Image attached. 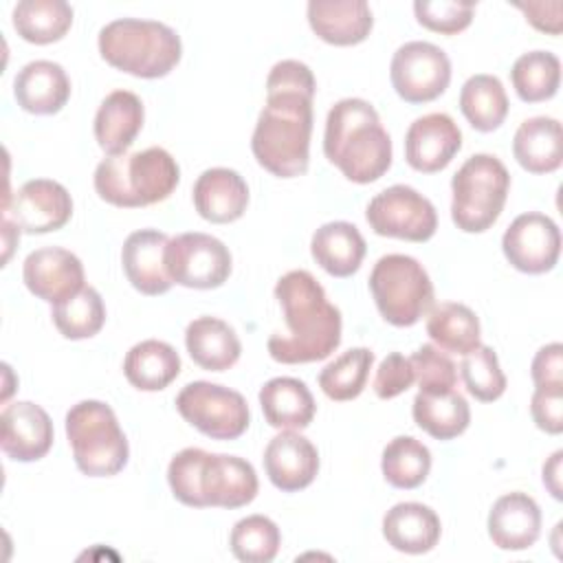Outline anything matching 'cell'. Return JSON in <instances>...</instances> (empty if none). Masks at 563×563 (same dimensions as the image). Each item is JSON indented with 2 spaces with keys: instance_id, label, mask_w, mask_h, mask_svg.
I'll return each instance as SVG.
<instances>
[{
  "instance_id": "6da1fadb",
  "label": "cell",
  "mask_w": 563,
  "mask_h": 563,
  "mask_svg": "<svg viewBox=\"0 0 563 563\" xmlns=\"http://www.w3.org/2000/svg\"><path fill=\"white\" fill-rule=\"evenodd\" d=\"M314 90V75L303 62L282 59L268 73L266 106L257 117L251 150L273 176L295 178L308 172Z\"/></svg>"
},
{
  "instance_id": "7a4b0ae2",
  "label": "cell",
  "mask_w": 563,
  "mask_h": 563,
  "mask_svg": "<svg viewBox=\"0 0 563 563\" xmlns=\"http://www.w3.org/2000/svg\"><path fill=\"white\" fill-rule=\"evenodd\" d=\"M288 334L268 339V354L284 365L328 358L341 343V312L325 299L323 286L308 271H290L275 284Z\"/></svg>"
},
{
  "instance_id": "3957f363",
  "label": "cell",
  "mask_w": 563,
  "mask_h": 563,
  "mask_svg": "<svg viewBox=\"0 0 563 563\" xmlns=\"http://www.w3.org/2000/svg\"><path fill=\"white\" fill-rule=\"evenodd\" d=\"M325 158L358 185L378 180L391 167V139L365 99L336 101L325 119Z\"/></svg>"
},
{
  "instance_id": "277c9868",
  "label": "cell",
  "mask_w": 563,
  "mask_h": 563,
  "mask_svg": "<svg viewBox=\"0 0 563 563\" xmlns=\"http://www.w3.org/2000/svg\"><path fill=\"white\" fill-rule=\"evenodd\" d=\"M174 497L189 508H242L257 495L255 468L227 453H209L196 446L178 451L167 466Z\"/></svg>"
},
{
  "instance_id": "5b68a950",
  "label": "cell",
  "mask_w": 563,
  "mask_h": 563,
  "mask_svg": "<svg viewBox=\"0 0 563 563\" xmlns=\"http://www.w3.org/2000/svg\"><path fill=\"white\" fill-rule=\"evenodd\" d=\"M178 180V163L163 147L108 156L95 169V191L99 198L125 209L167 200Z\"/></svg>"
},
{
  "instance_id": "8992f818",
  "label": "cell",
  "mask_w": 563,
  "mask_h": 563,
  "mask_svg": "<svg viewBox=\"0 0 563 563\" xmlns=\"http://www.w3.org/2000/svg\"><path fill=\"white\" fill-rule=\"evenodd\" d=\"M99 53L121 73L158 79L178 66L183 44L178 33L163 22L119 18L99 31Z\"/></svg>"
},
{
  "instance_id": "52a82bcc",
  "label": "cell",
  "mask_w": 563,
  "mask_h": 563,
  "mask_svg": "<svg viewBox=\"0 0 563 563\" xmlns=\"http://www.w3.org/2000/svg\"><path fill=\"white\" fill-rule=\"evenodd\" d=\"M66 438L77 468L88 477H110L128 464V438L112 407L101 400H81L68 409Z\"/></svg>"
},
{
  "instance_id": "ba28073f",
  "label": "cell",
  "mask_w": 563,
  "mask_h": 563,
  "mask_svg": "<svg viewBox=\"0 0 563 563\" xmlns=\"http://www.w3.org/2000/svg\"><path fill=\"white\" fill-rule=\"evenodd\" d=\"M510 189L506 165L493 154H475L451 180V218L464 233L490 229L504 211Z\"/></svg>"
},
{
  "instance_id": "9c48e42d",
  "label": "cell",
  "mask_w": 563,
  "mask_h": 563,
  "mask_svg": "<svg viewBox=\"0 0 563 563\" xmlns=\"http://www.w3.org/2000/svg\"><path fill=\"white\" fill-rule=\"evenodd\" d=\"M369 290L380 317L396 328L418 323L433 308V284L409 255H383L369 273Z\"/></svg>"
},
{
  "instance_id": "30bf717a",
  "label": "cell",
  "mask_w": 563,
  "mask_h": 563,
  "mask_svg": "<svg viewBox=\"0 0 563 563\" xmlns=\"http://www.w3.org/2000/svg\"><path fill=\"white\" fill-rule=\"evenodd\" d=\"M178 413L211 440H235L251 422L249 405L235 389L194 380L176 396Z\"/></svg>"
},
{
  "instance_id": "8fae6325",
  "label": "cell",
  "mask_w": 563,
  "mask_h": 563,
  "mask_svg": "<svg viewBox=\"0 0 563 563\" xmlns=\"http://www.w3.org/2000/svg\"><path fill=\"white\" fill-rule=\"evenodd\" d=\"M376 235L427 242L438 229V213L429 198L407 185H391L376 194L365 211Z\"/></svg>"
},
{
  "instance_id": "7c38bea8",
  "label": "cell",
  "mask_w": 563,
  "mask_h": 563,
  "mask_svg": "<svg viewBox=\"0 0 563 563\" xmlns=\"http://www.w3.org/2000/svg\"><path fill=\"white\" fill-rule=\"evenodd\" d=\"M165 262L172 282L185 288H218L231 275L229 249L209 233L191 231L169 238Z\"/></svg>"
},
{
  "instance_id": "4fadbf2b",
  "label": "cell",
  "mask_w": 563,
  "mask_h": 563,
  "mask_svg": "<svg viewBox=\"0 0 563 563\" xmlns=\"http://www.w3.org/2000/svg\"><path fill=\"white\" fill-rule=\"evenodd\" d=\"M389 79L402 101L429 103L449 88L451 62L431 42H407L391 57Z\"/></svg>"
},
{
  "instance_id": "5bb4252c",
  "label": "cell",
  "mask_w": 563,
  "mask_h": 563,
  "mask_svg": "<svg viewBox=\"0 0 563 563\" xmlns=\"http://www.w3.org/2000/svg\"><path fill=\"white\" fill-rule=\"evenodd\" d=\"M73 216V198L64 185L48 178L26 180L4 202L2 218L24 233H51Z\"/></svg>"
},
{
  "instance_id": "9a60e30c",
  "label": "cell",
  "mask_w": 563,
  "mask_h": 563,
  "mask_svg": "<svg viewBox=\"0 0 563 563\" xmlns=\"http://www.w3.org/2000/svg\"><path fill=\"white\" fill-rule=\"evenodd\" d=\"M501 249L510 266L528 275H541L556 266L561 255V231L543 213L517 216L501 238Z\"/></svg>"
},
{
  "instance_id": "2e32d148",
  "label": "cell",
  "mask_w": 563,
  "mask_h": 563,
  "mask_svg": "<svg viewBox=\"0 0 563 563\" xmlns=\"http://www.w3.org/2000/svg\"><path fill=\"white\" fill-rule=\"evenodd\" d=\"M26 288L48 303H62L77 295L84 284V266L79 257L62 246L35 249L26 255L22 266Z\"/></svg>"
},
{
  "instance_id": "e0dca14e",
  "label": "cell",
  "mask_w": 563,
  "mask_h": 563,
  "mask_svg": "<svg viewBox=\"0 0 563 563\" xmlns=\"http://www.w3.org/2000/svg\"><path fill=\"white\" fill-rule=\"evenodd\" d=\"M460 147L462 132L444 112H431L416 119L405 134V158L409 167L422 174L442 172Z\"/></svg>"
},
{
  "instance_id": "ac0fdd59",
  "label": "cell",
  "mask_w": 563,
  "mask_h": 563,
  "mask_svg": "<svg viewBox=\"0 0 563 563\" xmlns=\"http://www.w3.org/2000/svg\"><path fill=\"white\" fill-rule=\"evenodd\" d=\"M2 451L15 462L42 460L53 446L51 416L31 400H15L0 416Z\"/></svg>"
},
{
  "instance_id": "d6986e66",
  "label": "cell",
  "mask_w": 563,
  "mask_h": 563,
  "mask_svg": "<svg viewBox=\"0 0 563 563\" xmlns=\"http://www.w3.org/2000/svg\"><path fill=\"white\" fill-rule=\"evenodd\" d=\"M169 238L156 229H141L125 238L121 264L128 282L143 295L156 297L172 288V277L165 262Z\"/></svg>"
},
{
  "instance_id": "ffe728a7",
  "label": "cell",
  "mask_w": 563,
  "mask_h": 563,
  "mask_svg": "<svg viewBox=\"0 0 563 563\" xmlns=\"http://www.w3.org/2000/svg\"><path fill=\"white\" fill-rule=\"evenodd\" d=\"M264 471L275 488L295 493L310 486L319 473L317 446L295 431L277 433L264 451Z\"/></svg>"
},
{
  "instance_id": "44dd1931",
  "label": "cell",
  "mask_w": 563,
  "mask_h": 563,
  "mask_svg": "<svg viewBox=\"0 0 563 563\" xmlns=\"http://www.w3.org/2000/svg\"><path fill=\"white\" fill-rule=\"evenodd\" d=\"M308 22L319 40L334 46L361 44L374 26L365 0H310Z\"/></svg>"
},
{
  "instance_id": "7402d4cb",
  "label": "cell",
  "mask_w": 563,
  "mask_h": 563,
  "mask_svg": "<svg viewBox=\"0 0 563 563\" xmlns=\"http://www.w3.org/2000/svg\"><path fill=\"white\" fill-rule=\"evenodd\" d=\"M541 534L539 504L526 493L501 495L488 512V537L499 550H528Z\"/></svg>"
},
{
  "instance_id": "603a6c76",
  "label": "cell",
  "mask_w": 563,
  "mask_h": 563,
  "mask_svg": "<svg viewBox=\"0 0 563 563\" xmlns=\"http://www.w3.org/2000/svg\"><path fill=\"white\" fill-rule=\"evenodd\" d=\"M13 95L18 106L31 114H55L70 97V79L59 64L35 59L18 70Z\"/></svg>"
},
{
  "instance_id": "cb8c5ba5",
  "label": "cell",
  "mask_w": 563,
  "mask_h": 563,
  "mask_svg": "<svg viewBox=\"0 0 563 563\" xmlns=\"http://www.w3.org/2000/svg\"><path fill=\"white\" fill-rule=\"evenodd\" d=\"M249 205L244 178L227 167L205 169L194 183V207L200 218L213 224H227L242 218Z\"/></svg>"
},
{
  "instance_id": "d4e9b609",
  "label": "cell",
  "mask_w": 563,
  "mask_h": 563,
  "mask_svg": "<svg viewBox=\"0 0 563 563\" xmlns=\"http://www.w3.org/2000/svg\"><path fill=\"white\" fill-rule=\"evenodd\" d=\"M440 517L424 504L400 501L383 517L385 541L405 554H424L440 541Z\"/></svg>"
},
{
  "instance_id": "484cf974",
  "label": "cell",
  "mask_w": 563,
  "mask_h": 563,
  "mask_svg": "<svg viewBox=\"0 0 563 563\" xmlns=\"http://www.w3.org/2000/svg\"><path fill=\"white\" fill-rule=\"evenodd\" d=\"M143 103L130 90L110 92L95 114V139L108 156L125 154L143 128Z\"/></svg>"
},
{
  "instance_id": "4316f807",
  "label": "cell",
  "mask_w": 563,
  "mask_h": 563,
  "mask_svg": "<svg viewBox=\"0 0 563 563\" xmlns=\"http://www.w3.org/2000/svg\"><path fill=\"white\" fill-rule=\"evenodd\" d=\"M367 244L361 231L345 220L325 222L312 233L310 253L332 277H350L361 268Z\"/></svg>"
},
{
  "instance_id": "83f0119b",
  "label": "cell",
  "mask_w": 563,
  "mask_h": 563,
  "mask_svg": "<svg viewBox=\"0 0 563 563\" xmlns=\"http://www.w3.org/2000/svg\"><path fill=\"white\" fill-rule=\"evenodd\" d=\"M517 163L530 174H550L563 161V130L552 117L526 119L512 139Z\"/></svg>"
},
{
  "instance_id": "f1b7e54d",
  "label": "cell",
  "mask_w": 563,
  "mask_h": 563,
  "mask_svg": "<svg viewBox=\"0 0 563 563\" xmlns=\"http://www.w3.org/2000/svg\"><path fill=\"white\" fill-rule=\"evenodd\" d=\"M185 345L191 361L209 372H224L240 358L242 343L235 330L216 317H198L185 330Z\"/></svg>"
},
{
  "instance_id": "f546056e",
  "label": "cell",
  "mask_w": 563,
  "mask_h": 563,
  "mask_svg": "<svg viewBox=\"0 0 563 563\" xmlns=\"http://www.w3.org/2000/svg\"><path fill=\"white\" fill-rule=\"evenodd\" d=\"M260 405L266 422L275 429H306L317 411L314 398L303 380L277 376L260 389Z\"/></svg>"
},
{
  "instance_id": "4dcf8cb0",
  "label": "cell",
  "mask_w": 563,
  "mask_h": 563,
  "mask_svg": "<svg viewBox=\"0 0 563 563\" xmlns=\"http://www.w3.org/2000/svg\"><path fill=\"white\" fill-rule=\"evenodd\" d=\"M123 374L141 391H161L180 374V356L169 343L147 339L130 347L123 361Z\"/></svg>"
},
{
  "instance_id": "1f68e13d",
  "label": "cell",
  "mask_w": 563,
  "mask_h": 563,
  "mask_svg": "<svg viewBox=\"0 0 563 563\" xmlns=\"http://www.w3.org/2000/svg\"><path fill=\"white\" fill-rule=\"evenodd\" d=\"M413 420L416 424L435 440H453L468 429L471 409L462 394H427L418 391L413 398Z\"/></svg>"
},
{
  "instance_id": "d6a6232c",
  "label": "cell",
  "mask_w": 563,
  "mask_h": 563,
  "mask_svg": "<svg viewBox=\"0 0 563 563\" xmlns=\"http://www.w3.org/2000/svg\"><path fill=\"white\" fill-rule=\"evenodd\" d=\"M427 334L442 352L464 356L479 345V319L464 303L442 301L429 310Z\"/></svg>"
},
{
  "instance_id": "836d02e7",
  "label": "cell",
  "mask_w": 563,
  "mask_h": 563,
  "mask_svg": "<svg viewBox=\"0 0 563 563\" xmlns=\"http://www.w3.org/2000/svg\"><path fill=\"white\" fill-rule=\"evenodd\" d=\"M73 26V7L64 0H22L13 7V29L31 44L59 42Z\"/></svg>"
},
{
  "instance_id": "e575fe53",
  "label": "cell",
  "mask_w": 563,
  "mask_h": 563,
  "mask_svg": "<svg viewBox=\"0 0 563 563\" xmlns=\"http://www.w3.org/2000/svg\"><path fill=\"white\" fill-rule=\"evenodd\" d=\"M460 110L477 132L497 130L508 114V97L495 75H473L460 90Z\"/></svg>"
},
{
  "instance_id": "d590c367",
  "label": "cell",
  "mask_w": 563,
  "mask_h": 563,
  "mask_svg": "<svg viewBox=\"0 0 563 563\" xmlns=\"http://www.w3.org/2000/svg\"><path fill=\"white\" fill-rule=\"evenodd\" d=\"M510 81L517 97L526 103L548 101L561 84V62L550 51H530L517 57L510 68Z\"/></svg>"
},
{
  "instance_id": "8d00e7d4",
  "label": "cell",
  "mask_w": 563,
  "mask_h": 563,
  "mask_svg": "<svg viewBox=\"0 0 563 563\" xmlns=\"http://www.w3.org/2000/svg\"><path fill=\"white\" fill-rule=\"evenodd\" d=\"M380 468L387 484L394 488L411 490L427 479L431 471V453L420 440L411 435H398L383 449Z\"/></svg>"
},
{
  "instance_id": "74e56055",
  "label": "cell",
  "mask_w": 563,
  "mask_h": 563,
  "mask_svg": "<svg viewBox=\"0 0 563 563\" xmlns=\"http://www.w3.org/2000/svg\"><path fill=\"white\" fill-rule=\"evenodd\" d=\"M374 363V352L367 347H352L339 358L328 363L319 374L321 391L336 402L354 400L367 385V376Z\"/></svg>"
},
{
  "instance_id": "f35d334b",
  "label": "cell",
  "mask_w": 563,
  "mask_h": 563,
  "mask_svg": "<svg viewBox=\"0 0 563 563\" xmlns=\"http://www.w3.org/2000/svg\"><path fill=\"white\" fill-rule=\"evenodd\" d=\"M53 323L62 336L70 341L95 336L106 323V306L92 286H84L77 295L53 306Z\"/></svg>"
},
{
  "instance_id": "ab89813d",
  "label": "cell",
  "mask_w": 563,
  "mask_h": 563,
  "mask_svg": "<svg viewBox=\"0 0 563 563\" xmlns=\"http://www.w3.org/2000/svg\"><path fill=\"white\" fill-rule=\"evenodd\" d=\"M231 552L244 563H271L282 545L279 528L264 515L240 519L229 537Z\"/></svg>"
},
{
  "instance_id": "60d3db41",
  "label": "cell",
  "mask_w": 563,
  "mask_h": 563,
  "mask_svg": "<svg viewBox=\"0 0 563 563\" xmlns=\"http://www.w3.org/2000/svg\"><path fill=\"white\" fill-rule=\"evenodd\" d=\"M460 372L466 391L479 402H493L506 391V376L499 367V358L488 345L479 343L473 352L464 354Z\"/></svg>"
},
{
  "instance_id": "b9f144b4",
  "label": "cell",
  "mask_w": 563,
  "mask_h": 563,
  "mask_svg": "<svg viewBox=\"0 0 563 563\" xmlns=\"http://www.w3.org/2000/svg\"><path fill=\"white\" fill-rule=\"evenodd\" d=\"M409 361L413 365V376L420 385V391L444 394L455 389L457 367L444 352H440V347L424 343L413 352Z\"/></svg>"
},
{
  "instance_id": "7bdbcfd3",
  "label": "cell",
  "mask_w": 563,
  "mask_h": 563,
  "mask_svg": "<svg viewBox=\"0 0 563 563\" xmlns=\"http://www.w3.org/2000/svg\"><path fill=\"white\" fill-rule=\"evenodd\" d=\"M413 13L424 29L440 35H457L471 24L475 4L457 0H418L413 2Z\"/></svg>"
},
{
  "instance_id": "ee69618b",
  "label": "cell",
  "mask_w": 563,
  "mask_h": 563,
  "mask_svg": "<svg viewBox=\"0 0 563 563\" xmlns=\"http://www.w3.org/2000/svg\"><path fill=\"white\" fill-rule=\"evenodd\" d=\"M413 380H416V376H413L411 361L398 352H391L383 358V363L376 369L374 391L378 398L389 400V398H396L402 391H407Z\"/></svg>"
},
{
  "instance_id": "f6af8a7d",
  "label": "cell",
  "mask_w": 563,
  "mask_h": 563,
  "mask_svg": "<svg viewBox=\"0 0 563 563\" xmlns=\"http://www.w3.org/2000/svg\"><path fill=\"white\" fill-rule=\"evenodd\" d=\"M530 413L541 431L559 435L563 431V387H534Z\"/></svg>"
},
{
  "instance_id": "bcb514c9",
  "label": "cell",
  "mask_w": 563,
  "mask_h": 563,
  "mask_svg": "<svg viewBox=\"0 0 563 563\" xmlns=\"http://www.w3.org/2000/svg\"><path fill=\"white\" fill-rule=\"evenodd\" d=\"M534 387H563V345L548 343L543 345L530 367Z\"/></svg>"
},
{
  "instance_id": "7dc6e473",
  "label": "cell",
  "mask_w": 563,
  "mask_h": 563,
  "mask_svg": "<svg viewBox=\"0 0 563 563\" xmlns=\"http://www.w3.org/2000/svg\"><path fill=\"white\" fill-rule=\"evenodd\" d=\"M515 7L519 11H523L526 20L550 35H559L561 33V11L563 4L561 0H552V2H515Z\"/></svg>"
},
{
  "instance_id": "c3c4849f",
  "label": "cell",
  "mask_w": 563,
  "mask_h": 563,
  "mask_svg": "<svg viewBox=\"0 0 563 563\" xmlns=\"http://www.w3.org/2000/svg\"><path fill=\"white\" fill-rule=\"evenodd\" d=\"M561 457L563 451H554L552 457L543 464V484L552 493L554 499H563V488H561Z\"/></svg>"
}]
</instances>
